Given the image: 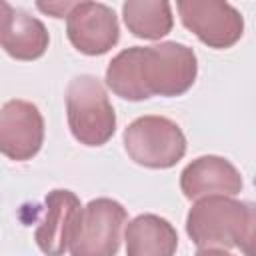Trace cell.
Instances as JSON below:
<instances>
[{
  "label": "cell",
  "mask_w": 256,
  "mask_h": 256,
  "mask_svg": "<svg viewBox=\"0 0 256 256\" xmlns=\"http://www.w3.org/2000/svg\"><path fill=\"white\" fill-rule=\"evenodd\" d=\"M196 74L198 60L190 46L160 42L118 52L106 68V84L116 96L140 102L150 96H180L192 88Z\"/></svg>",
  "instance_id": "1"
},
{
  "label": "cell",
  "mask_w": 256,
  "mask_h": 256,
  "mask_svg": "<svg viewBox=\"0 0 256 256\" xmlns=\"http://www.w3.org/2000/svg\"><path fill=\"white\" fill-rule=\"evenodd\" d=\"M66 116L72 136L84 146H102L116 132V112L102 82L80 74L66 88Z\"/></svg>",
  "instance_id": "2"
},
{
  "label": "cell",
  "mask_w": 256,
  "mask_h": 256,
  "mask_svg": "<svg viewBox=\"0 0 256 256\" xmlns=\"http://www.w3.org/2000/svg\"><path fill=\"white\" fill-rule=\"evenodd\" d=\"M124 148L130 160L144 168H172L186 154L180 126L166 116H140L124 130Z\"/></svg>",
  "instance_id": "3"
},
{
  "label": "cell",
  "mask_w": 256,
  "mask_h": 256,
  "mask_svg": "<svg viewBox=\"0 0 256 256\" xmlns=\"http://www.w3.org/2000/svg\"><path fill=\"white\" fill-rule=\"evenodd\" d=\"M248 216V202L230 196L200 198L186 216V234L198 248H234Z\"/></svg>",
  "instance_id": "4"
},
{
  "label": "cell",
  "mask_w": 256,
  "mask_h": 256,
  "mask_svg": "<svg viewBox=\"0 0 256 256\" xmlns=\"http://www.w3.org/2000/svg\"><path fill=\"white\" fill-rule=\"evenodd\" d=\"M124 224L126 210L120 202L112 198L90 200L74 222L70 256H116Z\"/></svg>",
  "instance_id": "5"
},
{
  "label": "cell",
  "mask_w": 256,
  "mask_h": 256,
  "mask_svg": "<svg viewBox=\"0 0 256 256\" xmlns=\"http://www.w3.org/2000/svg\"><path fill=\"white\" fill-rule=\"evenodd\" d=\"M176 8L182 24L210 48H230L244 34V18L228 2L180 0Z\"/></svg>",
  "instance_id": "6"
},
{
  "label": "cell",
  "mask_w": 256,
  "mask_h": 256,
  "mask_svg": "<svg viewBox=\"0 0 256 256\" xmlns=\"http://www.w3.org/2000/svg\"><path fill=\"white\" fill-rule=\"evenodd\" d=\"M66 34L78 52L102 56L118 44V16L102 2H74L66 16Z\"/></svg>",
  "instance_id": "7"
},
{
  "label": "cell",
  "mask_w": 256,
  "mask_h": 256,
  "mask_svg": "<svg viewBox=\"0 0 256 256\" xmlns=\"http://www.w3.org/2000/svg\"><path fill=\"white\" fill-rule=\"evenodd\" d=\"M44 142V118L28 100H8L0 110V150L6 158L24 162L36 156Z\"/></svg>",
  "instance_id": "8"
},
{
  "label": "cell",
  "mask_w": 256,
  "mask_h": 256,
  "mask_svg": "<svg viewBox=\"0 0 256 256\" xmlns=\"http://www.w3.org/2000/svg\"><path fill=\"white\" fill-rule=\"evenodd\" d=\"M82 204L74 192L60 188L48 192L34 232V240L46 256H62L66 252Z\"/></svg>",
  "instance_id": "9"
},
{
  "label": "cell",
  "mask_w": 256,
  "mask_h": 256,
  "mask_svg": "<svg viewBox=\"0 0 256 256\" xmlns=\"http://www.w3.org/2000/svg\"><path fill=\"white\" fill-rule=\"evenodd\" d=\"M180 190L188 200L206 196H236L242 190L238 168L222 156H200L180 174Z\"/></svg>",
  "instance_id": "10"
},
{
  "label": "cell",
  "mask_w": 256,
  "mask_h": 256,
  "mask_svg": "<svg viewBox=\"0 0 256 256\" xmlns=\"http://www.w3.org/2000/svg\"><path fill=\"white\" fill-rule=\"evenodd\" d=\"M0 42L8 56L16 60H36L46 52L50 36L38 18L4 2Z\"/></svg>",
  "instance_id": "11"
},
{
  "label": "cell",
  "mask_w": 256,
  "mask_h": 256,
  "mask_svg": "<svg viewBox=\"0 0 256 256\" xmlns=\"http://www.w3.org/2000/svg\"><path fill=\"white\" fill-rule=\"evenodd\" d=\"M126 256H174L178 234L174 226L156 214H140L126 226Z\"/></svg>",
  "instance_id": "12"
},
{
  "label": "cell",
  "mask_w": 256,
  "mask_h": 256,
  "mask_svg": "<svg viewBox=\"0 0 256 256\" xmlns=\"http://www.w3.org/2000/svg\"><path fill=\"white\" fill-rule=\"evenodd\" d=\"M122 16L126 28L144 40H160L174 26L172 6L166 0H128L122 4Z\"/></svg>",
  "instance_id": "13"
},
{
  "label": "cell",
  "mask_w": 256,
  "mask_h": 256,
  "mask_svg": "<svg viewBox=\"0 0 256 256\" xmlns=\"http://www.w3.org/2000/svg\"><path fill=\"white\" fill-rule=\"evenodd\" d=\"M236 248H240L244 256H256V204L252 202H248V216L242 226Z\"/></svg>",
  "instance_id": "14"
},
{
  "label": "cell",
  "mask_w": 256,
  "mask_h": 256,
  "mask_svg": "<svg viewBox=\"0 0 256 256\" xmlns=\"http://www.w3.org/2000/svg\"><path fill=\"white\" fill-rule=\"evenodd\" d=\"M36 6H38L42 12H48V14H52L54 18H62V16H68V12L72 10L74 2H48V4H42V2H38Z\"/></svg>",
  "instance_id": "15"
},
{
  "label": "cell",
  "mask_w": 256,
  "mask_h": 256,
  "mask_svg": "<svg viewBox=\"0 0 256 256\" xmlns=\"http://www.w3.org/2000/svg\"><path fill=\"white\" fill-rule=\"evenodd\" d=\"M196 256H234V254L226 252L224 248H200Z\"/></svg>",
  "instance_id": "16"
}]
</instances>
